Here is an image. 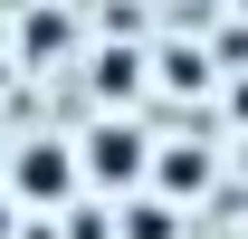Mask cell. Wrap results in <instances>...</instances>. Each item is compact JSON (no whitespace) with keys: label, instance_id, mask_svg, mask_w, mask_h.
<instances>
[{"label":"cell","instance_id":"8992f818","mask_svg":"<svg viewBox=\"0 0 248 239\" xmlns=\"http://www.w3.org/2000/svg\"><path fill=\"white\" fill-rule=\"evenodd\" d=\"M48 48H67V19H58V10H38V19H29V58H48Z\"/></svg>","mask_w":248,"mask_h":239},{"label":"cell","instance_id":"52a82bcc","mask_svg":"<svg viewBox=\"0 0 248 239\" xmlns=\"http://www.w3.org/2000/svg\"><path fill=\"white\" fill-rule=\"evenodd\" d=\"M239 124H248V86H239Z\"/></svg>","mask_w":248,"mask_h":239},{"label":"cell","instance_id":"3957f363","mask_svg":"<svg viewBox=\"0 0 248 239\" xmlns=\"http://www.w3.org/2000/svg\"><path fill=\"white\" fill-rule=\"evenodd\" d=\"M210 144H153V172H143V191H162V201H201L210 191Z\"/></svg>","mask_w":248,"mask_h":239},{"label":"cell","instance_id":"7a4b0ae2","mask_svg":"<svg viewBox=\"0 0 248 239\" xmlns=\"http://www.w3.org/2000/svg\"><path fill=\"white\" fill-rule=\"evenodd\" d=\"M77 191L86 182H77V144L67 134H29V144L10 153V201L19 210H67Z\"/></svg>","mask_w":248,"mask_h":239},{"label":"cell","instance_id":"ba28073f","mask_svg":"<svg viewBox=\"0 0 248 239\" xmlns=\"http://www.w3.org/2000/svg\"><path fill=\"white\" fill-rule=\"evenodd\" d=\"M0 230H10V201H0Z\"/></svg>","mask_w":248,"mask_h":239},{"label":"cell","instance_id":"277c9868","mask_svg":"<svg viewBox=\"0 0 248 239\" xmlns=\"http://www.w3.org/2000/svg\"><path fill=\"white\" fill-rule=\"evenodd\" d=\"M115 239H182V201H162V191H124Z\"/></svg>","mask_w":248,"mask_h":239},{"label":"cell","instance_id":"5b68a950","mask_svg":"<svg viewBox=\"0 0 248 239\" xmlns=\"http://www.w3.org/2000/svg\"><path fill=\"white\" fill-rule=\"evenodd\" d=\"M95 86H105V105H124V96L143 86V58H134V48H105V58H95Z\"/></svg>","mask_w":248,"mask_h":239},{"label":"cell","instance_id":"6da1fadb","mask_svg":"<svg viewBox=\"0 0 248 239\" xmlns=\"http://www.w3.org/2000/svg\"><path fill=\"white\" fill-rule=\"evenodd\" d=\"M143 172H153V134L143 124H124V115H95L86 134H77V182L86 191H143Z\"/></svg>","mask_w":248,"mask_h":239}]
</instances>
